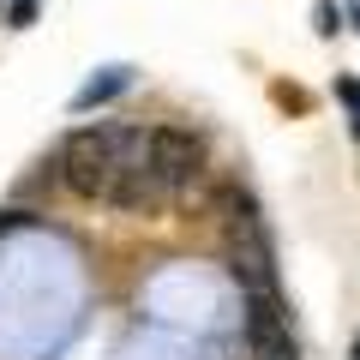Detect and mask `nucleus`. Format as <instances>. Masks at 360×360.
<instances>
[{"mask_svg":"<svg viewBox=\"0 0 360 360\" xmlns=\"http://www.w3.org/2000/svg\"><path fill=\"white\" fill-rule=\"evenodd\" d=\"M246 348H252V360H300L283 295H246Z\"/></svg>","mask_w":360,"mask_h":360,"instance_id":"nucleus-4","label":"nucleus"},{"mask_svg":"<svg viewBox=\"0 0 360 360\" xmlns=\"http://www.w3.org/2000/svg\"><path fill=\"white\" fill-rule=\"evenodd\" d=\"M336 96H342V108H348V127L360 132V78H336Z\"/></svg>","mask_w":360,"mask_h":360,"instance_id":"nucleus-6","label":"nucleus"},{"mask_svg":"<svg viewBox=\"0 0 360 360\" xmlns=\"http://www.w3.org/2000/svg\"><path fill=\"white\" fill-rule=\"evenodd\" d=\"M0 18H6V13H0Z\"/></svg>","mask_w":360,"mask_h":360,"instance_id":"nucleus-8","label":"nucleus"},{"mask_svg":"<svg viewBox=\"0 0 360 360\" xmlns=\"http://www.w3.org/2000/svg\"><path fill=\"white\" fill-rule=\"evenodd\" d=\"M139 168H144V132L127 127V120L78 127L60 144V180L78 198H90V205H115Z\"/></svg>","mask_w":360,"mask_h":360,"instance_id":"nucleus-1","label":"nucleus"},{"mask_svg":"<svg viewBox=\"0 0 360 360\" xmlns=\"http://www.w3.org/2000/svg\"><path fill=\"white\" fill-rule=\"evenodd\" d=\"M115 90H127V72H120V66H115V72L103 78V84H84V90H78V103H72V108H90V103H103V96H115Z\"/></svg>","mask_w":360,"mask_h":360,"instance_id":"nucleus-5","label":"nucleus"},{"mask_svg":"<svg viewBox=\"0 0 360 360\" xmlns=\"http://www.w3.org/2000/svg\"><path fill=\"white\" fill-rule=\"evenodd\" d=\"M144 174L156 180V193H162V198L186 193V186L205 174V144H198V132H186V127H150V132H144Z\"/></svg>","mask_w":360,"mask_h":360,"instance_id":"nucleus-3","label":"nucleus"},{"mask_svg":"<svg viewBox=\"0 0 360 360\" xmlns=\"http://www.w3.org/2000/svg\"><path fill=\"white\" fill-rule=\"evenodd\" d=\"M30 18H37V0H13L6 6V25H30Z\"/></svg>","mask_w":360,"mask_h":360,"instance_id":"nucleus-7","label":"nucleus"},{"mask_svg":"<svg viewBox=\"0 0 360 360\" xmlns=\"http://www.w3.org/2000/svg\"><path fill=\"white\" fill-rule=\"evenodd\" d=\"M229 205H234V217H229V270H234V283H240V295H283V288H276L270 234H264V222H258L252 198L234 193Z\"/></svg>","mask_w":360,"mask_h":360,"instance_id":"nucleus-2","label":"nucleus"}]
</instances>
